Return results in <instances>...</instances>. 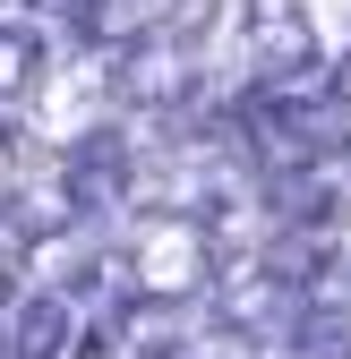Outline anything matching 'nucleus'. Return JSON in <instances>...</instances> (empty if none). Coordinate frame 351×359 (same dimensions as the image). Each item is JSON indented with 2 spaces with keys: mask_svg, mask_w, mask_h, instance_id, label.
I'll use <instances>...</instances> for the list:
<instances>
[{
  "mask_svg": "<svg viewBox=\"0 0 351 359\" xmlns=\"http://www.w3.org/2000/svg\"><path fill=\"white\" fill-rule=\"evenodd\" d=\"M240 43H249V60L266 77H291V69H317L326 60L300 0H240Z\"/></svg>",
  "mask_w": 351,
  "mask_h": 359,
  "instance_id": "f257e3e1",
  "label": "nucleus"
},
{
  "mask_svg": "<svg viewBox=\"0 0 351 359\" xmlns=\"http://www.w3.org/2000/svg\"><path fill=\"white\" fill-rule=\"evenodd\" d=\"M52 77V43H43L34 18H0V103L34 95V86Z\"/></svg>",
  "mask_w": 351,
  "mask_h": 359,
  "instance_id": "f03ea898",
  "label": "nucleus"
},
{
  "mask_svg": "<svg viewBox=\"0 0 351 359\" xmlns=\"http://www.w3.org/2000/svg\"><path fill=\"white\" fill-rule=\"evenodd\" d=\"M189 265H197V231H154V248H146L154 283H189Z\"/></svg>",
  "mask_w": 351,
  "mask_h": 359,
  "instance_id": "7ed1b4c3",
  "label": "nucleus"
},
{
  "mask_svg": "<svg viewBox=\"0 0 351 359\" xmlns=\"http://www.w3.org/2000/svg\"><path fill=\"white\" fill-rule=\"evenodd\" d=\"M343 163H351V111H343Z\"/></svg>",
  "mask_w": 351,
  "mask_h": 359,
  "instance_id": "20e7f679",
  "label": "nucleus"
},
{
  "mask_svg": "<svg viewBox=\"0 0 351 359\" xmlns=\"http://www.w3.org/2000/svg\"><path fill=\"white\" fill-rule=\"evenodd\" d=\"M0 171H9V137H0Z\"/></svg>",
  "mask_w": 351,
  "mask_h": 359,
  "instance_id": "39448f33",
  "label": "nucleus"
}]
</instances>
